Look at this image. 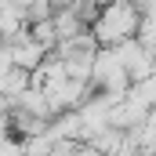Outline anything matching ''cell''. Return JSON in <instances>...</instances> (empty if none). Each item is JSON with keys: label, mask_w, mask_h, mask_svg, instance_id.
<instances>
[{"label": "cell", "mask_w": 156, "mask_h": 156, "mask_svg": "<svg viewBox=\"0 0 156 156\" xmlns=\"http://www.w3.org/2000/svg\"><path fill=\"white\" fill-rule=\"evenodd\" d=\"M134 29H142V7H138V0H109L105 11L94 22V37L105 47L131 40Z\"/></svg>", "instance_id": "obj_1"}]
</instances>
